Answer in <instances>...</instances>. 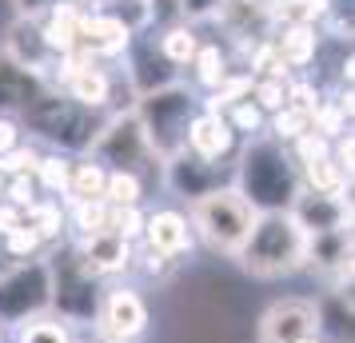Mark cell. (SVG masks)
I'll return each mask as SVG.
<instances>
[{"mask_svg":"<svg viewBox=\"0 0 355 343\" xmlns=\"http://www.w3.org/2000/svg\"><path fill=\"white\" fill-rule=\"evenodd\" d=\"M236 260L256 279H284L307 267V236L288 212H259L252 236L243 240Z\"/></svg>","mask_w":355,"mask_h":343,"instance_id":"obj_1","label":"cell"},{"mask_svg":"<svg viewBox=\"0 0 355 343\" xmlns=\"http://www.w3.org/2000/svg\"><path fill=\"white\" fill-rule=\"evenodd\" d=\"M291 152L275 140H256L248 144L236 172V188H240L248 204L256 212H288V204L300 192V172L291 168Z\"/></svg>","mask_w":355,"mask_h":343,"instance_id":"obj_2","label":"cell"},{"mask_svg":"<svg viewBox=\"0 0 355 343\" xmlns=\"http://www.w3.org/2000/svg\"><path fill=\"white\" fill-rule=\"evenodd\" d=\"M256 220H259V212L248 204V196L236 184L211 188L200 200H192V208H188L192 236H200L211 252H227V256H236L243 247V240L256 228Z\"/></svg>","mask_w":355,"mask_h":343,"instance_id":"obj_3","label":"cell"},{"mask_svg":"<svg viewBox=\"0 0 355 343\" xmlns=\"http://www.w3.org/2000/svg\"><path fill=\"white\" fill-rule=\"evenodd\" d=\"M132 116H136V124L144 132L152 156L160 164H168L184 152V136H188V124L196 116V96L184 84H164V88L144 92L140 108Z\"/></svg>","mask_w":355,"mask_h":343,"instance_id":"obj_4","label":"cell"},{"mask_svg":"<svg viewBox=\"0 0 355 343\" xmlns=\"http://www.w3.org/2000/svg\"><path fill=\"white\" fill-rule=\"evenodd\" d=\"M52 308V267L49 260L8 263L0 272V327L24 324Z\"/></svg>","mask_w":355,"mask_h":343,"instance_id":"obj_5","label":"cell"},{"mask_svg":"<svg viewBox=\"0 0 355 343\" xmlns=\"http://www.w3.org/2000/svg\"><path fill=\"white\" fill-rule=\"evenodd\" d=\"M96 335L100 343H136L148 331L152 315H148V299L136 288H108V292L96 299Z\"/></svg>","mask_w":355,"mask_h":343,"instance_id":"obj_6","label":"cell"},{"mask_svg":"<svg viewBox=\"0 0 355 343\" xmlns=\"http://www.w3.org/2000/svg\"><path fill=\"white\" fill-rule=\"evenodd\" d=\"M88 148H92L88 160L112 164L108 172H136V176H140V164L156 160L152 148H148V140H144V132H140V124H136V116H112V120L92 136Z\"/></svg>","mask_w":355,"mask_h":343,"instance_id":"obj_7","label":"cell"},{"mask_svg":"<svg viewBox=\"0 0 355 343\" xmlns=\"http://www.w3.org/2000/svg\"><path fill=\"white\" fill-rule=\"evenodd\" d=\"M323 331V308L304 295L275 299L259 319V343H304Z\"/></svg>","mask_w":355,"mask_h":343,"instance_id":"obj_8","label":"cell"},{"mask_svg":"<svg viewBox=\"0 0 355 343\" xmlns=\"http://www.w3.org/2000/svg\"><path fill=\"white\" fill-rule=\"evenodd\" d=\"M76 267H80L84 279H112L120 276V272H128L132 263V244L124 240V236H116V231H96V236H84L80 247H76Z\"/></svg>","mask_w":355,"mask_h":343,"instance_id":"obj_9","label":"cell"},{"mask_svg":"<svg viewBox=\"0 0 355 343\" xmlns=\"http://www.w3.org/2000/svg\"><path fill=\"white\" fill-rule=\"evenodd\" d=\"M288 216L300 224L304 236H323V231L336 228H352V204L343 196H320V192H307L300 188L295 200L288 204Z\"/></svg>","mask_w":355,"mask_h":343,"instance_id":"obj_10","label":"cell"},{"mask_svg":"<svg viewBox=\"0 0 355 343\" xmlns=\"http://www.w3.org/2000/svg\"><path fill=\"white\" fill-rule=\"evenodd\" d=\"M140 240H144L148 252H156L164 260H176L184 252H192V224L176 208H160V212L144 216V236Z\"/></svg>","mask_w":355,"mask_h":343,"instance_id":"obj_11","label":"cell"},{"mask_svg":"<svg viewBox=\"0 0 355 343\" xmlns=\"http://www.w3.org/2000/svg\"><path fill=\"white\" fill-rule=\"evenodd\" d=\"M236 148V132L220 112H196L192 124H188V136H184V152H192L200 160L220 164L232 156Z\"/></svg>","mask_w":355,"mask_h":343,"instance_id":"obj_12","label":"cell"},{"mask_svg":"<svg viewBox=\"0 0 355 343\" xmlns=\"http://www.w3.org/2000/svg\"><path fill=\"white\" fill-rule=\"evenodd\" d=\"M132 28L120 17H80V36H76V49H84V60L92 56H120L128 49Z\"/></svg>","mask_w":355,"mask_h":343,"instance_id":"obj_13","label":"cell"},{"mask_svg":"<svg viewBox=\"0 0 355 343\" xmlns=\"http://www.w3.org/2000/svg\"><path fill=\"white\" fill-rule=\"evenodd\" d=\"M164 168H168V184L188 200H200L204 192L220 188V164L200 160V156H192V152H180L176 160H168Z\"/></svg>","mask_w":355,"mask_h":343,"instance_id":"obj_14","label":"cell"},{"mask_svg":"<svg viewBox=\"0 0 355 343\" xmlns=\"http://www.w3.org/2000/svg\"><path fill=\"white\" fill-rule=\"evenodd\" d=\"M8 64H17L20 72H44V68L56 60L44 44V36H40V24L36 20H17L12 24V33H8Z\"/></svg>","mask_w":355,"mask_h":343,"instance_id":"obj_15","label":"cell"},{"mask_svg":"<svg viewBox=\"0 0 355 343\" xmlns=\"http://www.w3.org/2000/svg\"><path fill=\"white\" fill-rule=\"evenodd\" d=\"M80 8L76 4H52L49 8V20L40 24V36H44V44H49L52 56H72L76 52V36H80Z\"/></svg>","mask_w":355,"mask_h":343,"instance_id":"obj_16","label":"cell"},{"mask_svg":"<svg viewBox=\"0 0 355 343\" xmlns=\"http://www.w3.org/2000/svg\"><path fill=\"white\" fill-rule=\"evenodd\" d=\"M300 188L320 192V196H343L352 188V172H343L331 156H320L311 164H300Z\"/></svg>","mask_w":355,"mask_h":343,"instance_id":"obj_17","label":"cell"},{"mask_svg":"<svg viewBox=\"0 0 355 343\" xmlns=\"http://www.w3.org/2000/svg\"><path fill=\"white\" fill-rule=\"evenodd\" d=\"M17 343H72V331H68V319L40 311L33 319L17 324Z\"/></svg>","mask_w":355,"mask_h":343,"instance_id":"obj_18","label":"cell"},{"mask_svg":"<svg viewBox=\"0 0 355 343\" xmlns=\"http://www.w3.org/2000/svg\"><path fill=\"white\" fill-rule=\"evenodd\" d=\"M104 180H108V168H104V164H96V160L72 164L68 200H104Z\"/></svg>","mask_w":355,"mask_h":343,"instance_id":"obj_19","label":"cell"},{"mask_svg":"<svg viewBox=\"0 0 355 343\" xmlns=\"http://www.w3.org/2000/svg\"><path fill=\"white\" fill-rule=\"evenodd\" d=\"M24 224L44 240V244H52L60 231H64V208H60V200H36V204H28L24 208Z\"/></svg>","mask_w":355,"mask_h":343,"instance_id":"obj_20","label":"cell"},{"mask_svg":"<svg viewBox=\"0 0 355 343\" xmlns=\"http://www.w3.org/2000/svg\"><path fill=\"white\" fill-rule=\"evenodd\" d=\"M275 52L288 68H304L315 60V28H284V36L275 40Z\"/></svg>","mask_w":355,"mask_h":343,"instance_id":"obj_21","label":"cell"},{"mask_svg":"<svg viewBox=\"0 0 355 343\" xmlns=\"http://www.w3.org/2000/svg\"><path fill=\"white\" fill-rule=\"evenodd\" d=\"M140 200H144V180L136 172H108V180H104L108 208H140Z\"/></svg>","mask_w":355,"mask_h":343,"instance_id":"obj_22","label":"cell"},{"mask_svg":"<svg viewBox=\"0 0 355 343\" xmlns=\"http://www.w3.org/2000/svg\"><path fill=\"white\" fill-rule=\"evenodd\" d=\"M0 252H4L8 263H28V260H40L44 240H40L28 224H20V228H12L8 236H0Z\"/></svg>","mask_w":355,"mask_h":343,"instance_id":"obj_23","label":"cell"},{"mask_svg":"<svg viewBox=\"0 0 355 343\" xmlns=\"http://www.w3.org/2000/svg\"><path fill=\"white\" fill-rule=\"evenodd\" d=\"M323 12H327V0H279L275 8H268V17L284 20L288 28H311Z\"/></svg>","mask_w":355,"mask_h":343,"instance_id":"obj_24","label":"cell"},{"mask_svg":"<svg viewBox=\"0 0 355 343\" xmlns=\"http://www.w3.org/2000/svg\"><path fill=\"white\" fill-rule=\"evenodd\" d=\"M64 220L76 228V236H96L108 228V204L104 200H72V212H64Z\"/></svg>","mask_w":355,"mask_h":343,"instance_id":"obj_25","label":"cell"},{"mask_svg":"<svg viewBox=\"0 0 355 343\" xmlns=\"http://www.w3.org/2000/svg\"><path fill=\"white\" fill-rule=\"evenodd\" d=\"M68 176H72V160L68 156H40V164H36L33 180L36 188H44V192H52V196H68Z\"/></svg>","mask_w":355,"mask_h":343,"instance_id":"obj_26","label":"cell"},{"mask_svg":"<svg viewBox=\"0 0 355 343\" xmlns=\"http://www.w3.org/2000/svg\"><path fill=\"white\" fill-rule=\"evenodd\" d=\"M192 64H196V80L204 88H220L227 80V56L220 52V44H200Z\"/></svg>","mask_w":355,"mask_h":343,"instance_id":"obj_27","label":"cell"},{"mask_svg":"<svg viewBox=\"0 0 355 343\" xmlns=\"http://www.w3.org/2000/svg\"><path fill=\"white\" fill-rule=\"evenodd\" d=\"M304 132H311V116L307 112H300V108H291V104H284L279 112L272 116V140L275 144H295Z\"/></svg>","mask_w":355,"mask_h":343,"instance_id":"obj_28","label":"cell"},{"mask_svg":"<svg viewBox=\"0 0 355 343\" xmlns=\"http://www.w3.org/2000/svg\"><path fill=\"white\" fill-rule=\"evenodd\" d=\"M196 52H200V40H196L192 28H168L160 40V56L168 64H192Z\"/></svg>","mask_w":355,"mask_h":343,"instance_id":"obj_29","label":"cell"},{"mask_svg":"<svg viewBox=\"0 0 355 343\" xmlns=\"http://www.w3.org/2000/svg\"><path fill=\"white\" fill-rule=\"evenodd\" d=\"M252 96H256L259 112H279L288 104V84L275 80V76H263V80H252Z\"/></svg>","mask_w":355,"mask_h":343,"instance_id":"obj_30","label":"cell"},{"mask_svg":"<svg viewBox=\"0 0 355 343\" xmlns=\"http://www.w3.org/2000/svg\"><path fill=\"white\" fill-rule=\"evenodd\" d=\"M108 231H116L128 244H136L144 236V212L140 208H108Z\"/></svg>","mask_w":355,"mask_h":343,"instance_id":"obj_31","label":"cell"},{"mask_svg":"<svg viewBox=\"0 0 355 343\" xmlns=\"http://www.w3.org/2000/svg\"><path fill=\"white\" fill-rule=\"evenodd\" d=\"M220 116L232 124V132H236V136H240V132H259V128H263V112L252 104V96L236 100V104H232L227 112H220Z\"/></svg>","mask_w":355,"mask_h":343,"instance_id":"obj_32","label":"cell"},{"mask_svg":"<svg viewBox=\"0 0 355 343\" xmlns=\"http://www.w3.org/2000/svg\"><path fill=\"white\" fill-rule=\"evenodd\" d=\"M36 164H40V152L17 144L8 156H0V172H4V176H33Z\"/></svg>","mask_w":355,"mask_h":343,"instance_id":"obj_33","label":"cell"},{"mask_svg":"<svg viewBox=\"0 0 355 343\" xmlns=\"http://www.w3.org/2000/svg\"><path fill=\"white\" fill-rule=\"evenodd\" d=\"M4 200H8V204H17L20 212H24V208H28V204H36V180L33 176H8V180H4Z\"/></svg>","mask_w":355,"mask_h":343,"instance_id":"obj_34","label":"cell"},{"mask_svg":"<svg viewBox=\"0 0 355 343\" xmlns=\"http://www.w3.org/2000/svg\"><path fill=\"white\" fill-rule=\"evenodd\" d=\"M17 144H20V128H17V120L0 116V156H8V152H12Z\"/></svg>","mask_w":355,"mask_h":343,"instance_id":"obj_35","label":"cell"},{"mask_svg":"<svg viewBox=\"0 0 355 343\" xmlns=\"http://www.w3.org/2000/svg\"><path fill=\"white\" fill-rule=\"evenodd\" d=\"M24 224V212H20L17 204H8V200H0V236H8L12 228Z\"/></svg>","mask_w":355,"mask_h":343,"instance_id":"obj_36","label":"cell"},{"mask_svg":"<svg viewBox=\"0 0 355 343\" xmlns=\"http://www.w3.org/2000/svg\"><path fill=\"white\" fill-rule=\"evenodd\" d=\"M52 4H60V0H17L20 20H36V17H44Z\"/></svg>","mask_w":355,"mask_h":343,"instance_id":"obj_37","label":"cell"},{"mask_svg":"<svg viewBox=\"0 0 355 343\" xmlns=\"http://www.w3.org/2000/svg\"><path fill=\"white\" fill-rule=\"evenodd\" d=\"M180 8H184L188 17H208L216 8H224V0H180Z\"/></svg>","mask_w":355,"mask_h":343,"instance_id":"obj_38","label":"cell"},{"mask_svg":"<svg viewBox=\"0 0 355 343\" xmlns=\"http://www.w3.org/2000/svg\"><path fill=\"white\" fill-rule=\"evenodd\" d=\"M168 263H172V260H164V256H156V252H144V272H148V276H160Z\"/></svg>","mask_w":355,"mask_h":343,"instance_id":"obj_39","label":"cell"},{"mask_svg":"<svg viewBox=\"0 0 355 343\" xmlns=\"http://www.w3.org/2000/svg\"><path fill=\"white\" fill-rule=\"evenodd\" d=\"M304 343H331V340H327V335L320 331V335H311V340H304Z\"/></svg>","mask_w":355,"mask_h":343,"instance_id":"obj_40","label":"cell"},{"mask_svg":"<svg viewBox=\"0 0 355 343\" xmlns=\"http://www.w3.org/2000/svg\"><path fill=\"white\" fill-rule=\"evenodd\" d=\"M4 180H8V176H4V172H0V200H4Z\"/></svg>","mask_w":355,"mask_h":343,"instance_id":"obj_41","label":"cell"},{"mask_svg":"<svg viewBox=\"0 0 355 343\" xmlns=\"http://www.w3.org/2000/svg\"><path fill=\"white\" fill-rule=\"evenodd\" d=\"M4 267H8V260H4V252H0V272H4Z\"/></svg>","mask_w":355,"mask_h":343,"instance_id":"obj_42","label":"cell"},{"mask_svg":"<svg viewBox=\"0 0 355 343\" xmlns=\"http://www.w3.org/2000/svg\"><path fill=\"white\" fill-rule=\"evenodd\" d=\"M72 343H100V340H72Z\"/></svg>","mask_w":355,"mask_h":343,"instance_id":"obj_43","label":"cell"},{"mask_svg":"<svg viewBox=\"0 0 355 343\" xmlns=\"http://www.w3.org/2000/svg\"><path fill=\"white\" fill-rule=\"evenodd\" d=\"M0 343H4V327H0Z\"/></svg>","mask_w":355,"mask_h":343,"instance_id":"obj_44","label":"cell"},{"mask_svg":"<svg viewBox=\"0 0 355 343\" xmlns=\"http://www.w3.org/2000/svg\"><path fill=\"white\" fill-rule=\"evenodd\" d=\"M0 64H4V56H0Z\"/></svg>","mask_w":355,"mask_h":343,"instance_id":"obj_45","label":"cell"}]
</instances>
